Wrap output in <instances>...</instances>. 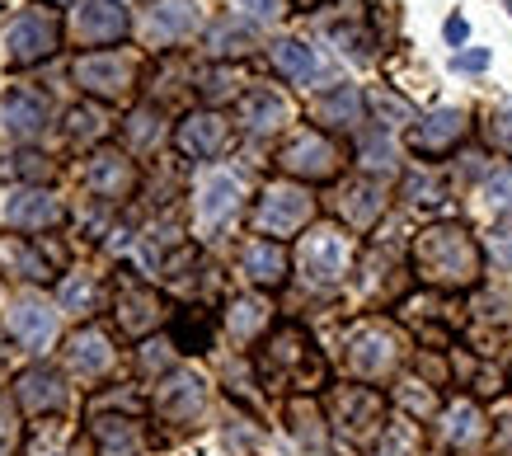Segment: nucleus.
Masks as SVG:
<instances>
[{
    "label": "nucleus",
    "mask_w": 512,
    "mask_h": 456,
    "mask_svg": "<svg viewBox=\"0 0 512 456\" xmlns=\"http://www.w3.org/2000/svg\"><path fill=\"white\" fill-rule=\"evenodd\" d=\"M414 273L437 292H470V287H480L484 250L466 226L437 221L414 236Z\"/></svg>",
    "instance_id": "f257e3e1"
},
{
    "label": "nucleus",
    "mask_w": 512,
    "mask_h": 456,
    "mask_svg": "<svg viewBox=\"0 0 512 456\" xmlns=\"http://www.w3.org/2000/svg\"><path fill=\"white\" fill-rule=\"evenodd\" d=\"M325 377H329L325 358H320L315 339L301 330V325H278V330L268 334L264 353H259V381H264V386L311 395L325 386Z\"/></svg>",
    "instance_id": "f03ea898"
},
{
    "label": "nucleus",
    "mask_w": 512,
    "mask_h": 456,
    "mask_svg": "<svg viewBox=\"0 0 512 456\" xmlns=\"http://www.w3.org/2000/svg\"><path fill=\"white\" fill-rule=\"evenodd\" d=\"M339 348H343V367H348V377L376 386V381H390L404 367L409 339H404V330L395 325V320L362 315V320H353V325L343 330Z\"/></svg>",
    "instance_id": "7ed1b4c3"
},
{
    "label": "nucleus",
    "mask_w": 512,
    "mask_h": 456,
    "mask_svg": "<svg viewBox=\"0 0 512 456\" xmlns=\"http://www.w3.org/2000/svg\"><path fill=\"white\" fill-rule=\"evenodd\" d=\"M141 66L146 62H141V52H132V48H99V52H80L76 66H71V76H76L80 90L90 99H99V104H127L141 85Z\"/></svg>",
    "instance_id": "20e7f679"
},
{
    "label": "nucleus",
    "mask_w": 512,
    "mask_h": 456,
    "mask_svg": "<svg viewBox=\"0 0 512 456\" xmlns=\"http://www.w3.org/2000/svg\"><path fill=\"white\" fill-rule=\"evenodd\" d=\"M357 240L343 231L339 221H315L311 231L296 245V268L311 287H339L353 273Z\"/></svg>",
    "instance_id": "39448f33"
},
{
    "label": "nucleus",
    "mask_w": 512,
    "mask_h": 456,
    "mask_svg": "<svg viewBox=\"0 0 512 456\" xmlns=\"http://www.w3.org/2000/svg\"><path fill=\"white\" fill-rule=\"evenodd\" d=\"M62 10H52V5H24L15 19H10V29H5V62L10 66H38L43 57L62 48Z\"/></svg>",
    "instance_id": "423d86ee"
},
{
    "label": "nucleus",
    "mask_w": 512,
    "mask_h": 456,
    "mask_svg": "<svg viewBox=\"0 0 512 456\" xmlns=\"http://www.w3.org/2000/svg\"><path fill=\"white\" fill-rule=\"evenodd\" d=\"M315 221V198L306 184H292V179H278L259 193L254 203V231L268 240H287L296 231H311Z\"/></svg>",
    "instance_id": "0eeeda50"
},
{
    "label": "nucleus",
    "mask_w": 512,
    "mask_h": 456,
    "mask_svg": "<svg viewBox=\"0 0 512 456\" xmlns=\"http://www.w3.org/2000/svg\"><path fill=\"white\" fill-rule=\"evenodd\" d=\"M278 170L287 179H301V184H329L343 170V146L320 127H301L278 151Z\"/></svg>",
    "instance_id": "6e6552de"
},
{
    "label": "nucleus",
    "mask_w": 512,
    "mask_h": 456,
    "mask_svg": "<svg viewBox=\"0 0 512 456\" xmlns=\"http://www.w3.org/2000/svg\"><path fill=\"white\" fill-rule=\"evenodd\" d=\"M66 245L62 240H19L5 236L0 240V273L10 278H24V283H52L66 268Z\"/></svg>",
    "instance_id": "1a4fd4ad"
},
{
    "label": "nucleus",
    "mask_w": 512,
    "mask_h": 456,
    "mask_svg": "<svg viewBox=\"0 0 512 456\" xmlns=\"http://www.w3.org/2000/svg\"><path fill=\"white\" fill-rule=\"evenodd\" d=\"M141 174H137V160L118 151V146H94L90 160H85V189L90 198L99 203H127L137 193Z\"/></svg>",
    "instance_id": "9d476101"
},
{
    "label": "nucleus",
    "mask_w": 512,
    "mask_h": 456,
    "mask_svg": "<svg viewBox=\"0 0 512 456\" xmlns=\"http://www.w3.org/2000/svg\"><path fill=\"white\" fill-rule=\"evenodd\" d=\"M329 414H334L343 438L353 442L381 438V428H386V400L372 386H339L334 400H329Z\"/></svg>",
    "instance_id": "9b49d317"
},
{
    "label": "nucleus",
    "mask_w": 512,
    "mask_h": 456,
    "mask_svg": "<svg viewBox=\"0 0 512 456\" xmlns=\"http://www.w3.org/2000/svg\"><path fill=\"white\" fill-rule=\"evenodd\" d=\"M466 132H470L466 109H433V113H423V118H414L404 142H409V151L419 160H442L466 142Z\"/></svg>",
    "instance_id": "f8f14e48"
},
{
    "label": "nucleus",
    "mask_w": 512,
    "mask_h": 456,
    "mask_svg": "<svg viewBox=\"0 0 512 456\" xmlns=\"http://www.w3.org/2000/svg\"><path fill=\"white\" fill-rule=\"evenodd\" d=\"M156 414L165 424L198 428L202 414H207V381L198 372H170L156 386Z\"/></svg>",
    "instance_id": "ddd939ff"
},
{
    "label": "nucleus",
    "mask_w": 512,
    "mask_h": 456,
    "mask_svg": "<svg viewBox=\"0 0 512 456\" xmlns=\"http://www.w3.org/2000/svg\"><path fill=\"white\" fill-rule=\"evenodd\" d=\"M113 320L127 339H146L165 320V301L156 287L137 283V278H118V297H113Z\"/></svg>",
    "instance_id": "4468645a"
},
{
    "label": "nucleus",
    "mask_w": 512,
    "mask_h": 456,
    "mask_svg": "<svg viewBox=\"0 0 512 456\" xmlns=\"http://www.w3.org/2000/svg\"><path fill=\"white\" fill-rule=\"evenodd\" d=\"M174 146L184 160H217L231 146V123L217 109H193L174 127Z\"/></svg>",
    "instance_id": "2eb2a0df"
},
{
    "label": "nucleus",
    "mask_w": 512,
    "mask_h": 456,
    "mask_svg": "<svg viewBox=\"0 0 512 456\" xmlns=\"http://www.w3.org/2000/svg\"><path fill=\"white\" fill-rule=\"evenodd\" d=\"M132 29V15H127L123 0H90V5H80L76 19H71V33H76L80 48H113L118 38H127Z\"/></svg>",
    "instance_id": "dca6fc26"
},
{
    "label": "nucleus",
    "mask_w": 512,
    "mask_h": 456,
    "mask_svg": "<svg viewBox=\"0 0 512 456\" xmlns=\"http://www.w3.org/2000/svg\"><path fill=\"white\" fill-rule=\"evenodd\" d=\"M66 367H71V377L80 381H104L118 367V348L113 339L99 325H85V330L71 334V344H66Z\"/></svg>",
    "instance_id": "f3484780"
},
{
    "label": "nucleus",
    "mask_w": 512,
    "mask_h": 456,
    "mask_svg": "<svg viewBox=\"0 0 512 456\" xmlns=\"http://www.w3.org/2000/svg\"><path fill=\"white\" fill-rule=\"evenodd\" d=\"M235 123L245 127L249 137H273V132H282V127L292 123V104H287V95H278V90L254 85V90H245L240 104H235Z\"/></svg>",
    "instance_id": "a211bd4d"
},
{
    "label": "nucleus",
    "mask_w": 512,
    "mask_h": 456,
    "mask_svg": "<svg viewBox=\"0 0 512 456\" xmlns=\"http://www.w3.org/2000/svg\"><path fill=\"white\" fill-rule=\"evenodd\" d=\"M15 400L29 419H52V414L66 409L71 391H66V381L57 377L52 367H29V372H19V381H15Z\"/></svg>",
    "instance_id": "6ab92c4d"
},
{
    "label": "nucleus",
    "mask_w": 512,
    "mask_h": 456,
    "mask_svg": "<svg viewBox=\"0 0 512 456\" xmlns=\"http://www.w3.org/2000/svg\"><path fill=\"white\" fill-rule=\"evenodd\" d=\"M0 118L5 127L15 132L19 142H29V137H43V127L52 123V104H47L43 90H29V85H15L5 104H0Z\"/></svg>",
    "instance_id": "aec40b11"
},
{
    "label": "nucleus",
    "mask_w": 512,
    "mask_h": 456,
    "mask_svg": "<svg viewBox=\"0 0 512 456\" xmlns=\"http://www.w3.org/2000/svg\"><path fill=\"white\" fill-rule=\"evenodd\" d=\"M484 438H489V428H484V409L470 400V395H461L456 405H447V414H442V442H447V452L456 456H470L480 452Z\"/></svg>",
    "instance_id": "412c9836"
},
{
    "label": "nucleus",
    "mask_w": 512,
    "mask_h": 456,
    "mask_svg": "<svg viewBox=\"0 0 512 456\" xmlns=\"http://www.w3.org/2000/svg\"><path fill=\"white\" fill-rule=\"evenodd\" d=\"M287 250H282V240H249L245 250H240V273H245L254 287H264V292H278L287 283Z\"/></svg>",
    "instance_id": "4be33fe9"
},
{
    "label": "nucleus",
    "mask_w": 512,
    "mask_h": 456,
    "mask_svg": "<svg viewBox=\"0 0 512 456\" xmlns=\"http://www.w3.org/2000/svg\"><path fill=\"white\" fill-rule=\"evenodd\" d=\"M66 221V207L43 189H24L10 198L5 207V226H15V231H57Z\"/></svg>",
    "instance_id": "5701e85b"
},
{
    "label": "nucleus",
    "mask_w": 512,
    "mask_h": 456,
    "mask_svg": "<svg viewBox=\"0 0 512 456\" xmlns=\"http://www.w3.org/2000/svg\"><path fill=\"white\" fill-rule=\"evenodd\" d=\"M202 24V5L198 0H160L156 10H151V19H146V38L151 43H184V38H193Z\"/></svg>",
    "instance_id": "b1692460"
},
{
    "label": "nucleus",
    "mask_w": 512,
    "mask_h": 456,
    "mask_svg": "<svg viewBox=\"0 0 512 456\" xmlns=\"http://www.w3.org/2000/svg\"><path fill=\"white\" fill-rule=\"evenodd\" d=\"M287 433L296 442V456H329V419L306 395H296L287 405Z\"/></svg>",
    "instance_id": "393cba45"
},
{
    "label": "nucleus",
    "mask_w": 512,
    "mask_h": 456,
    "mask_svg": "<svg viewBox=\"0 0 512 456\" xmlns=\"http://www.w3.org/2000/svg\"><path fill=\"white\" fill-rule=\"evenodd\" d=\"M240 198H245V189H240L235 174H226V170L207 174L198 184V221L202 226H226L240 212Z\"/></svg>",
    "instance_id": "a878e982"
},
{
    "label": "nucleus",
    "mask_w": 512,
    "mask_h": 456,
    "mask_svg": "<svg viewBox=\"0 0 512 456\" xmlns=\"http://www.w3.org/2000/svg\"><path fill=\"white\" fill-rule=\"evenodd\" d=\"M311 113H315V123H320V132H325V127L348 132V127L362 123L367 99H362V90H357V85H329V90H320V95H315Z\"/></svg>",
    "instance_id": "bb28decb"
},
{
    "label": "nucleus",
    "mask_w": 512,
    "mask_h": 456,
    "mask_svg": "<svg viewBox=\"0 0 512 456\" xmlns=\"http://www.w3.org/2000/svg\"><path fill=\"white\" fill-rule=\"evenodd\" d=\"M10 334L29 353H43V348L57 344V315L47 311V306H38V301H19L15 311H10Z\"/></svg>",
    "instance_id": "cd10ccee"
},
{
    "label": "nucleus",
    "mask_w": 512,
    "mask_h": 456,
    "mask_svg": "<svg viewBox=\"0 0 512 456\" xmlns=\"http://www.w3.org/2000/svg\"><path fill=\"white\" fill-rule=\"evenodd\" d=\"M339 212L343 221H353V226H376L381 212H386V189H381V179H353L339 198Z\"/></svg>",
    "instance_id": "c85d7f7f"
},
{
    "label": "nucleus",
    "mask_w": 512,
    "mask_h": 456,
    "mask_svg": "<svg viewBox=\"0 0 512 456\" xmlns=\"http://www.w3.org/2000/svg\"><path fill=\"white\" fill-rule=\"evenodd\" d=\"M268 325H273V306L264 297H235L226 311V330L235 344H254L259 334H268Z\"/></svg>",
    "instance_id": "c756f323"
},
{
    "label": "nucleus",
    "mask_w": 512,
    "mask_h": 456,
    "mask_svg": "<svg viewBox=\"0 0 512 456\" xmlns=\"http://www.w3.org/2000/svg\"><path fill=\"white\" fill-rule=\"evenodd\" d=\"M268 57H273V66H278V76H287L292 85H311V80L320 76V57H315V48L296 43V38H278V43L268 48Z\"/></svg>",
    "instance_id": "7c9ffc66"
},
{
    "label": "nucleus",
    "mask_w": 512,
    "mask_h": 456,
    "mask_svg": "<svg viewBox=\"0 0 512 456\" xmlns=\"http://www.w3.org/2000/svg\"><path fill=\"white\" fill-rule=\"evenodd\" d=\"M315 24H320L325 38L339 43V52H357V57H367V48H372V33H367V24H362V10H357V5L353 10H343V19H334L329 10H320Z\"/></svg>",
    "instance_id": "2f4dec72"
},
{
    "label": "nucleus",
    "mask_w": 512,
    "mask_h": 456,
    "mask_svg": "<svg viewBox=\"0 0 512 456\" xmlns=\"http://www.w3.org/2000/svg\"><path fill=\"white\" fill-rule=\"evenodd\" d=\"M174 348L179 353H207L212 348V334H217V320L212 311H202V306H184V311L174 315Z\"/></svg>",
    "instance_id": "473e14b6"
},
{
    "label": "nucleus",
    "mask_w": 512,
    "mask_h": 456,
    "mask_svg": "<svg viewBox=\"0 0 512 456\" xmlns=\"http://www.w3.org/2000/svg\"><path fill=\"white\" fill-rule=\"evenodd\" d=\"M207 52L217 57V62H231V57H249L254 52V29L240 24V19H217L212 29H207Z\"/></svg>",
    "instance_id": "72a5a7b5"
},
{
    "label": "nucleus",
    "mask_w": 512,
    "mask_h": 456,
    "mask_svg": "<svg viewBox=\"0 0 512 456\" xmlns=\"http://www.w3.org/2000/svg\"><path fill=\"white\" fill-rule=\"evenodd\" d=\"M24 456H94V442L85 433H71V428H52L43 424V433H33Z\"/></svg>",
    "instance_id": "f704fd0d"
},
{
    "label": "nucleus",
    "mask_w": 512,
    "mask_h": 456,
    "mask_svg": "<svg viewBox=\"0 0 512 456\" xmlns=\"http://www.w3.org/2000/svg\"><path fill=\"white\" fill-rule=\"evenodd\" d=\"M372 456H423V428L414 419H386L381 438L372 442Z\"/></svg>",
    "instance_id": "c9c22d12"
},
{
    "label": "nucleus",
    "mask_w": 512,
    "mask_h": 456,
    "mask_svg": "<svg viewBox=\"0 0 512 456\" xmlns=\"http://www.w3.org/2000/svg\"><path fill=\"white\" fill-rule=\"evenodd\" d=\"M104 132H109V123H104V113L94 109V104H76V109L66 113V137H71V146H104Z\"/></svg>",
    "instance_id": "e433bc0d"
},
{
    "label": "nucleus",
    "mask_w": 512,
    "mask_h": 456,
    "mask_svg": "<svg viewBox=\"0 0 512 456\" xmlns=\"http://www.w3.org/2000/svg\"><path fill=\"white\" fill-rule=\"evenodd\" d=\"M52 160L38 156V151H15V156L0 165V179H15V184H43V179H52Z\"/></svg>",
    "instance_id": "4c0bfd02"
},
{
    "label": "nucleus",
    "mask_w": 512,
    "mask_h": 456,
    "mask_svg": "<svg viewBox=\"0 0 512 456\" xmlns=\"http://www.w3.org/2000/svg\"><path fill=\"white\" fill-rule=\"evenodd\" d=\"M94 438L104 442L109 452H123V456H132L141 447V424L137 419H94Z\"/></svg>",
    "instance_id": "58836bf2"
},
{
    "label": "nucleus",
    "mask_w": 512,
    "mask_h": 456,
    "mask_svg": "<svg viewBox=\"0 0 512 456\" xmlns=\"http://www.w3.org/2000/svg\"><path fill=\"white\" fill-rule=\"evenodd\" d=\"M198 95L207 99V104L240 95V71H231V66H212V71H202V76H198Z\"/></svg>",
    "instance_id": "ea45409f"
},
{
    "label": "nucleus",
    "mask_w": 512,
    "mask_h": 456,
    "mask_svg": "<svg viewBox=\"0 0 512 456\" xmlns=\"http://www.w3.org/2000/svg\"><path fill=\"white\" fill-rule=\"evenodd\" d=\"M400 405L409 409V414H419V419H433L437 395H433V386H423V381H400Z\"/></svg>",
    "instance_id": "a19ab883"
},
{
    "label": "nucleus",
    "mask_w": 512,
    "mask_h": 456,
    "mask_svg": "<svg viewBox=\"0 0 512 456\" xmlns=\"http://www.w3.org/2000/svg\"><path fill=\"white\" fill-rule=\"evenodd\" d=\"M62 301H66V306H80V315H90L94 306H99V287H94L90 273H80V278H71V283L62 287Z\"/></svg>",
    "instance_id": "79ce46f5"
},
{
    "label": "nucleus",
    "mask_w": 512,
    "mask_h": 456,
    "mask_svg": "<svg viewBox=\"0 0 512 456\" xmlns=\"http://www.w3.org/2000/svg\"><path fill=\"white\" fill-rule=\"evenodd\" d=\"M127 137L137 146H156L160 142V113L156 109H137L132 123H127Z\"/></svg>",
    "instance_id": "37998d69"
},
{
    "label": "nucleus",
    "mask_w": 512,
    "mask_h": 456,
    "mask_svg": "<svg viewBox=\"0 0 512 456\" xmlns=\"http://www.w3.org/2000/svg\"><path fill=\"white\" fill-rule=\"evenodd\" d=\"M404 198H409V203L433 207V203H442V184L428 179V174H414V179H404Z\"/></svg>",
    "instance_id": "c03bdc74"
},
{
    "label": "nucleus",
    "mask_w": 512,
    "mask_h": 456,
    "mask_svg": "<svg viewBox=\"0 0 512 456\" xmlns=\"http://www.w3.org/2000/svg\"><path fill=\"white\" fill-rule=\"evenodd\" d=\"M489 142H494V151L512 156V104H508V109H498L494 118H489Z\"/></svg>",
    "instance_id": "a18cd8bd"
},
{
    "label": "nucleus",
    "mask_w": 512,
    "mask_h": 456,
    "mask_svg": "<svg viewBox=\"0 0 512 456\" xmlns=\"http://www.w3.org/2000/svg\"><path fill=\"white\" fill-rule=\"evenodd\" d=\"M484 203L498 207V212H512V174H494L484 184Z\"/></svg>",
    "instance_id": "49530a36"
},
{
    "label": "nucleus",
    "mask_w": 512,
    "mask_h": 456,
    "mask_svg": "<svg viewBox=\"0 0 512 456\" xmlns=\"http://www.w3.org/2000/svg\"><path fill=\"white\" fill-rule=\"evenodd\" d=\"M235 5H240L249 19H264V24L287 15V0H235Z\"/></svg>",
    "instance_id": "de8ad7c7"
},
{
    "label": "nucleus",
    "mask_w": 512,
    "mask_h": 456,
    "mask_svg": "<svg viewBox=\"0 0 512 456\" xmlns=\"http://www.w3.org/2000/svg\"><path fill=\"white\" fill-rule=\"evenodd\" d=\"M489 250L503 268H512V221H498L494 226V240H489Z\"/></svg>",
    "instance_id": "09e8293b"
},
{
    "label": "nucleus",
    "mask_w": 512,
    "mask_h": 456,
    "mask_svg": "<svg viewBox=\"0 0 512 456\" xmlns=\"http://www.w3.org/2000/svg\"><path fill=\"white\" fill-rule=\"evenodd\" d=\"M362 156H367V170H372V179H376V170H395V151H390V142H367V151H362Z\"/></svg>",
    "instance_id": "8fccbe9b"
},
{
    "label": "nucleus",
    "mask_w": 512,
    "mask_h": 456,
    "mask_svg": "<svg viewBox=\"0 0 512 456\" xmlns=\"http://www.w3.org/2000/svg\"><path fill=\"white\" fill-rule=\"evenodd\" d=\"M372 104H376V113H381V118H390V113H395L400 123H414V113H409V104H404L400 95H376Z\"/></svg>",
    "instance_id": "3c124183"
},
{
    "label": "nucleus",
    "mask_w": 512,
    "mask_h": 456,
    "mask_svg": "<svg viewBox=\"0 0 512 456\" xmlns=\"http://www.w3.org/2000/svg\"><path fill=\"white\" fill-rule=\"evenodd\" d=\"M451 66H456V71H484V66H489V52H484V48L456 52V57H451Z\"/></svg>",
    "instance_id": "603ef678"
},
{
    "label": "nucleus",
    "mask_w": 512,
    "mask_h": 456,
    "mask_svg": "<svg viewBox=\"0 0 512 456\" xmlns=\"http://www.w3.org/2000/svg\"><path fill=\"white\" fill-rule=\"evenodd\" d=\"M494 452L498 456H512V414H503L494 428Z\"/></svg>",
    "instance_id": "864d4df0"
},
{
    "label": "nucleus",
    "mask_w": 512,
    "mask_h": 456,
    "mask_svg": "<svg viewBox=\"0 0 512 456\" xmlns=\"http://www.w3.org/2000/svg\"><path fill=\"white\" fill-rule=\"evenodd\" d=\"M10 442H15V428H10V419H0V456L10 452Z\"/></svg>",
    "instance_id": "5fc2aeb1"
},
{
    "label": "nucleus",
    "mask_w": 512,
    "mask_h": 456,
    "mask_svg": "<svg viewBox=\"0 0 512 456\" xmlns=\"http://www.w3.org/2000/svg\"><path fill=\"white\" fill-rule=\"evenodd\" d=\"M447 38L451 43H461V38H466V19H447Z\"/></svg>",
    "instance_id": "6e6d98bb"
},
{
    "label": "nucleus",
    "mask_w": 512,
    "mask_h": 456,
    "mask_svg": "<svg viewBox=\"0 0 512 456\" xmlns=\"http://www.w3.org/2000/svg\"><path fill=\"white\" fill-rule=\"evenodd\" d=\"M0 367H5V353H0Z\"/></svg>",
    "instance_id": "4d7b16f0"
},
{
    "label": "nucleus",
    "mask_w": 512,
    "mask_h": 456,
    "mask_svg": "<svg viewBox=\"0 0 512 456\" xmlns=\"http://www.w3.org/2000/svg\"><path fill=\"white\" fill-rule=\"evenodd\" d=\"M508 10H512V0H508Z\"/></svg>",
    "instance_id": "13d9d810"
},
{
    "label": "nucleus",
    "mask_w": 512,
    "mask_h": 456,
    "mask_svg": "<svg viewBox=\"0 0 512 456\" xmlns=\"http://www.w3.org/2000/svg\"><path fill=\"white\" fill-rule=\"evenodd\" d=\"M66 5H71V0H66Z\"/></svg>",
    "instance_id": "bf43d9fd"
}]
</instances>
